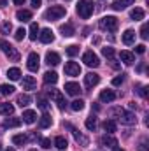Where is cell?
Segmentation results:
<instances>
[{"label":"cell","instance_id":"2e32d148","mask_svg":"<svg viewBox=\"0 0 149 151\" xmlns=\"http://www.w3.org/2000/svg\"><path fill=\"white\" fill-rule=\"evenodd\" d=\"M16 19H18V21H21V23L30 21V19H32V12H30V11H27V9H19V11L16 12Z\"/></svg>","mask_w":149,"mask_h":151},{"label":"cell","instance_id":"f5cc1de1","mask_svg":"<svg viewBox=\"0 0 149 151\" xmlns=\"http://www.w3.org/2000/svg\"><path fill=\"white\" fill-rule=\"evenodd\" d=\"M5 151H14V150H12V148H7V150H5Z\"/></svg>","mask_w":149,"mask_h":151},{"label":"cell","instance_id":"d590c367","mask_svg":"<svg viewBox=\"0 0 149 151\" xmlns=\"http://www.w3.org/2000/svg\"><path fill=\"white\" fill-rule=\"evenodd\" d=\"M47 106H49V104H47V100H46L42 95H39V97H37V107H39V109H42V111L46 113V111H47Z\"/></svg>","mask_w":149,"mask_h":151},{"label":"cell","instance_id":"b9f144b4","mask_svg":"<svg viewBox=\"0 0 149 151\" xmlns=\"http://www.w3.org/2000/svg\"><path fill=\"white\" fill-rule=\"evenodd\" d=\"M25 35H27V30H25V28H18L16 34H14V39H16V40H23Z\"/></svg>","mask_w":149,"mask_h":151},{"label":"cell","instance_id":"d6a6232c","mask_svg":"<svg viewBox=\"0 0 149 151\" xmlns=\"http://www.w3.org/2000/svg\"><path fill=\"white\" fill-rule=\"evenodd\" d=\"M12 142H14L16 146H23V144L27 142V135H23V134H16V135H12Z\"/></svg>","mask_w":149,"mask_h":151},{"label":"cell","instance_id":"e575fe53","mask_svg":"<svg viewBox=\"0 0 149 151\" xmlns=\"http://www.w3.org/2000/svg\"><path fill=\"white\" fill-rule=\"evenodd\" d=\"M0 93L2 95H11V93H14V86L12 84H0Z\"/></svg>","mask_w":149,"mask_h":151},{"label":"cell","instance_id":"7bdbcfd3","mask_svg":"<svg viewBox=\"0 0 149 151\" xmlns=\"http://www.w3.org/2000/svg\"><path fill=\"white\" fill-rule=\"evenodd\" d=\"M140 37H142V39H148L149 37V34H148V23H144V25H142V28H140Z\"/></svg>","mask_w":149,"mask_h":151},{"label":"cell","instance_id":"7dc6e473","mask_svg":"<svg viewBox=\"0 0 149 151\" xmlns=\"http://www.w3.org/2000/svg\"><path fill=\"white\" fill-rule=\"evenodd\" d=\"M40 4H42V0H32V5H34L35 9H39V7H40Z\"/></svg>","mask_w":149,"mask_h":151},{"label":"cell","instance_id":"52a82bcc","mask_svg":"<svg viewBox=\"0 0 149 151\" xmlns=\"http://www.w3.org/2000/svg\"><path fill=\"white\" fill-rule=\"evenodd\" d=\"M39 65H40V58H39L37 53H30L28 55V60H27V67L30 72H37Z\"/></svg>","mask_w":149,"mask_h":151},{"label":"cell","instance_id":"ab89813d","mask_svg":"<svg viewBox=\"0 0 149 151\" xmlns=\"http://www.w3.org/2000/svg\"><path fill=\"white\" fill-rule=\"evenodd\" d=\"M102 55H104L105 58L112 60V58H114V49H112L111 46H105V47H102Z\"/></svg>","mask_w":149,"mask_h":151},{"label":"cell","instance_id":"cb8c5ba5","mask_svg":"<svg viewBox=\"0 0 149 151\" xmlns=\"http://www.w3.org/2000/svg\"><path fill=\"white\" fill-rule=\"evenodd\" d=\"M21 125V118H9L7 116V119H5V123H4V127L5 128H16V127H19Z\"/></svg>","mask_w":149,"mask_h":151},{"label":"cell","instance_id":"5b68a950","mask_svg":"<svg viewBox=\"0 0 149 151\" xmlns=\"http://www.w3.org/2000/svg\"><path fill=\"white\" fill-rule=\"evenodd\" d=\"M0 49H2V51H4V53L9 56V58H12L14 62H16V60H19V55H18V51H16V49H14V47H12L9 42H5V40H0Z\"/></svg>","mask_w":149,"mask_h":151},{"label":"cell","instance_id":"4dcf8cb0","mask_svg":"<svg viewBox=\"0 0 149 151\" xmlns=\"http://www.w3.org/2000/svg\"><path fill=\"white\" fill-rule=\"evenodd\" d=\"M116 127H117V125H116V121H114V119H105V121H104V130H105L107 134L116 132Z\"/></svg>","mask_w":149,"mask_h":151},{"label":"cell","instance_id":"11a10c76","mask_svg":"<svg viewBox=\"0 0 149 151\" xmlns=\"http://www.w3.org/2000/svg\"><path fill=\"white\" fill-rule=\"evenodd\" d=\"M30 151H35V150H30Z\"/></svg>","mask_w":149,"mask_h":151},{"label":"cell","instance_id":"5bb4252c","mask_svg":"<svg viewBox=\"0 0 149 151\" xmlns=\"http://www.w3.org/2000/svg\"><path fill=\"white\" fill-rule=\"evenodd\" d=\"M46 63H47L49 67H51V65H53V67L58 65V63H60V55L54 53V51H49V53L46 55Z\"/></svg>","mask_w":149,"mask_h":151},{"label":"cell","instance_id":"277c9868","mask_svg":"<svg viewBox=\"0 0 149 151\" xmlns=\"http://www.w3.org/2000/svg\"><path fill=\"white\" fill-rule=\"evenodd\" d=\"M117 25H119V21L114 16H105V18L100 19V28L102 30H107V32H116L117 30Z\"/></svg>","mask_w":149,"mask_h":151},{"label":"cell","instance_id":"7402d4cb","mask_svg":"<svg viewBox=\"0 0 149 151\" xmlns=\"http://www.w3.org/2000/svg\"><path fill=\"white\" fill-rule=\"evenodd\" d=\"M60 32H62V35H63V37H72V35L75 34L74 27H72L70 23H65V25H62V27H60Z\"/></svg>","mask_w":149,"mask_h":151},{"label":"cell","instance_id":"f6af8a7d","mask_svg":"<svg viewBox=\"0 0 149 151\" xmlns=\"http://www.w3.org/2000/svg\"><path fill=\"white\" fill-rule=\"evenodd\" d=\"M123 79H125L123 76H117V77H114V79H112V84H114V86H119V84L123 83Z\"/></svg>","mask_w":149,"mask_h":151},{"label":"cell","instance_id":"484cf974","mask_svg":"<svg viewBox=\"0 0 149 151\" xmlns=\"http://www.w3.org/2000/svg\"><path fill=\"white\" fill-rule=\"evenodd\" d=\"M133 4V0H116L114 4H112V9L114 11H121V9H125V7H128V5H132Z\"/></svg>","mask_w":149,"mask_h":151},{"label":"cell","instance_id":"9f6ffc18","mask_svg":"<svg viewBox=\"0 0 149 151\" xmlns=\"http://www.w3.org/2000/svg\"><path fill=\"white\" fill-rule=\"evenodd\" d=\"M67 2H69V0H67Z\"/></svg>","mask_w":149,"mask_h":151},{"label":"cell","instance_id":"6da1fadb","mask_svg":"<svg viewBox=\"0 0 149 151\" xmlns=\"http://www.w3.org/2000/svg\"><path fill=\"white\" fill-rule=\"evenodd\" d=\"M111 116H117V119H119L123 125H133V123L137 121L135 114L130 113V111H125V109H121V107H114L111 111Z\"/></svg>","mask_w":149,"mask_h":151},{"label":"cell","instance_id":"ac0fdd59","mask_svg":"<svg viewBox=\"0 0 149 151\" xmlns=\"http://www.w3.org/2000/svg\"><path fill=\"white\" fill-rule=\"evenodd\" d=\"M23 121L25 123H28V125H32V123H35V119H37V113L35 111H32V109H27L25 113H23Z\"/></svg>","mask_w":149,"mask_h":151},{"label":"cell","instance_id":"d6986e66","mask_svg":"<svg viewBox=\"0 0 149 151\" xmlns=\"http://www.w3.org/2000/svg\"><path fill=\"white\" fill-rule=\"evenodd\" d=\"M144 16H146V12H144V9H140V7H135V9L130 11V18H132L133 21H140V19H144Z\"/></svg>","mask_w":149,"mask_h":151},{"label":"cell","instance_id":"74e56055","mask_svg":"<svg viewBox=\"0 0 149 151\" xmlns=\"http://www.w3.org/2000/svg\"><path fill=\"white\" fill-rule=\"evenodd\" d=\"M12 30V25L9 23V21H4L2 25H0V34H4V35H7L9 32Z\"/></svg>","mask_w":149,"mask_h":151},{"label":"cell","instance_id":"f546056e","mask_svg":"<svg viewBox=\"0 0 149 151\" xmlns=\"http://www.w3.org/2000/svg\"><path fill=\"white\" fill-rule=\"evenodd\" d=\"M7 77H9L11 81H18V79L21 77V70H19L18 67H12V69L7 70Z\"/></svg>","mask_w":149,"mask_h":151},{"label":"cell","instance_id":"3957f363","mask_svg":"<svg viewBox=\"0 0 149 151\" xmlns=\"http://www.w3.org/2000/svg\"><path fill=\"white\" fill-rule=\"evenodd\" d=\"M77 14L82 19H88L93 14V0H79V4H77Z\"/></svg>","mask_w":149,"mask_h":151},{"label":"cell","instance_id":"f907efd6","mask_svg":"<svg viewBox=\"0 0 149 151\" xmlns=\"http://www.w3.org/2000/svg\"><path fill=\"white\" fill-rule=\"evenodd\" d=\"M7 5V0H0V7H5Z\"/></svg>","mask_w":149,"mask_h":151},{"label":"cell","instance_id":"8992f818","mask_svg":"<svg viewBox=\"0 0 149 151\" xmlns=\"http://www.w3.org/2000/svg\"><path fill=\"white\" fill-rule=\"evenodd\" d=\"M82 62H84L88 67H98V65H100V60H98V56H97L93 51H86V53L82 55Z\"/></svg>","mask_w":149,"mask_h":151},{"label":"cell","instance_id":"836d02e7","mask_svg":"<svg viewBox=\"0 0 149 151\" xmlns=\"http://www.w3.org/2000/svg\"><path fill=\"white\" fill-rule=\"evenodd\" d=\"M39 35V25L37 23H32L30 25V30H28V37L32 39V40H35Z\"/></svg>","mask_w":149,"mask_h":151},{"label":"cell","instance_id":"bcb514c9","mask_svg":"<svg viewBox=\"0 0 149 151\" xmlns=\"http://www.w3.org/2000/svg\"><path fill=\"white\" fill-rule=\"evenodd\" d=\"M135 51H137L139 55H144V51H146V46H144V44H139V46H135Z\"/></svg>","mask_w":149,"mask_h":151},{"label":"cell","instance_id":"816d5d0a","mask_svg":"<svg viewBox=\"0 0 149 151\" xmlns=\"http://www.w3.org/2000/svg\"><path fill=\"white\" fill-rule=\"evenodd\" d=\"M112 151H125V150H123V148H117V146H116V148H112Z\"/></svg>","mask_w":149,"mask_h":151},{"label":"cell","instance_id":"9c48e42d","mask_svg":"<svg viewBox=\"0 0 149 151\" xmlns=\"http://www.w3.org/2000/svg\"><path fill=\"white\" fill-rule=\"evenodd\" d=\"M65 74L70 76V77L79 76L81 74V65L75 63V62H67V63H65Z\"/></svg>","mask_w":149,"mask_h":151},{"label":"cell","instance_id":"603a6c76","mask_svg":"<svg viewBox=\"0 0 149 151\" xmlns=\"http://www.w3.org/2000/svg\"><path fill=\"white\" fill-rule=\"evenodd\" d=\"M30 102H32L30 95H27V93H21V95H18V100H16V104H18L19 107H27V106H30Z\"/></svg>","mask_w":149,"mask_h":151},{"label":"cell","instance_id":"e0dca14e","mask_svg":"<svg viewBox=\"0 0 149 151\" xmlns=\"http://www.w3.org/2000/svg\"><path fill=\"white\" fill-rule=\"evenodd\" d=\"M119 58H121V62H123L125 65H132V63L135 62V55H133V53H130V51H121Z\"/></svg>","mask_w":149,"mask_h":151},{"label":"cell","instance_id":"d4e9b609","mask_svg":"<svg viewBox=\"0 0 149 151\" xmlns=\"http://www.w3.org/2000/svg\"><path fill=\"white\" fill-rule=\"evenodd\" d=\"M133 42H135V32H133V30H126V32L123 34V44L132 46Z\"/></svg>","mask_w":149,"mask_h":151},{"label":"cell","instance_id":"7c38bea8","mask_svg":"<svg viewBox=\"0 0 149 151\" xmlns=\"http://www.w3.org/2000/svg\"><path fill=\"white\" fill-rule=\"evenodd\" d=\"M39 40L44 42V44H49V42L54 40V34H53L49 28H44V30H40V34H39Z\"/></svg>","mask_w":149,"mask_h":151},{"label":"cell","instance_id":"9a60e30c","mask_svg":"<svg viewBox=\"0 0 149 151\" xmlns=\"http://www.w3.org/2000/svg\"><path fill=\"white\" fill-rule=\"evenodd\" d=\"M37 86V81L34 76H25L23 77V90H35Z\"/></svg>","mask_w":149,"mask_h":151},{"label":"cell","instance_id":"ee69618b","mask_svg":"<svg viewBox=\"0 0 149 151\" xmlns=\"http://www.w3.org/2000/svg\"><path fill=\"white\" fill-rule=\"evenodd\" d=\"M40 146L44 150H49L51 148V139H40Z\"/></svg>","mask_w":149,"mask_h":151},{"label":"cell","instance_id":"f1b7e54d","mask_svg":"<svg viewBox=\"0 0 149 151\" xmlns=\"http://www.w3.org/2000/svg\"><path fill=\"white\" fill-rule=\"evenodd\" d=\"M56 81H58V74H56V72L49 70V72L44 74V83H46V84H56Z\"/></svg>","mask_w":149,"mask_h":151},{"label":"cell","instance_id":"8fae6325","mask_svg":"<svg viewBox=\"0 0 149 151\" xmlns=\"http://www.w3.org/2000/svg\"><path fill=\"white\" fill-rule=\"evenodd\" d=\"M100 144L104 148H116L117 146V139L112 135V134H105L102 139H100Z\"/></svg>","mask_w":149,"mask_h":151},{"label":"cell","instance_id":"db71d44e","mask_svg":"<svg viewBox=\"0 0 149 151\" xmlns=\"http://www.w3.org/2000/svg\"><path fill=\"white\" fill-rule=\"evenodd\" d=\"M0 151H2V144H0Z\"/></svg>","mask_w":149,"mask_h":151},{"label":"cell","instance_id":"30bf717a","mask_svg":"<svg viewBox=\"0 0 149 151\" xmlns=\"http://www.w3.org/2000/svg\"><path fill=\"white\" fill-rule=\"evenodd\" d=\"M100 83V76L95 74V72H90V74L84 76V84H86V88H93V86H97Z\"/></svg>","mask_w":149,"mask_h":151},{"label":"cell","instance_id":"f35d334b","mask_svg":"<svg viewBox=\"0 0 149 151\" xmlns=\"http://www.w3.org/2000/svg\"><path fill=\"white\" fill-rule=\"evenodd\" d=\"M86 128H88V130H95V128H97V118H95V116H90V118L86 119Z\"/></svg>","mask_w":149,"mask_h":151},{"label":"cell","instance_id":"83f0119b","mask_svg":"<svg viewBox=\"0 0 149 151\" xmlns=\"http://www.w3.org/2000/svg\"><path fill=\"white\" fill-rule=\"evenodd\" d=\"M51 123H53V119H51V116L47 113H44L40 116V119H39V127L40 128H47V127H51Z\"/></svg>","mask_w":149,"mask_h":151},{"label":"cell","instance_id":"8d00e7d4","mask_svg":"<svg viewBox=\"0 0 149 151\" xmlns=\"http://www.w3.org/2000/svg\"><path fill=\"white\" fill-rule=\"evenodd\" d=\"M70 109L75 111V113H77V111H82V109H84V102H82L81 99H79V100H74V102H70Z\"/></svg>","mask_w":149,"mask_h":151},{"label":"cell","instance_id":"4316f807","mask_svg":"<svg viewBox=\"0 0 149 151\" xmlns=\"http://www.w3.org/2000/svg\"><path fill=\"white\" fill-rule=\"evenodd\" d=\"M116 99V93L112 91V90H104L102 93H100V100L102 102H112Z\"/></svg>","mask_w":149,"mask_h":151},{"label":"cell","instance_id":"ba28073f","mask_svg":"<svg viewBox=\"0 0 149 151\" xmlns=\"http://www.w3.org/2000/svg\"><path fill=\"white\" fill-rule=\"evenodd\" d=\"M47 93H49V97L56 102V106H58L60 109H65V104H67V102H65V99H63V95H62L60 90H49Z\"/></svg>","mask_w":149,"mask_h":151},{"label":"cell","instance_id":"c3c4849f","mask_svg":"<svg viewBox=\"0 0 149 151\" xmlns=\"http://www.w3.org/2000/svg\"><path fill=\"white\" fill-rule=\"evenodd\" d=\"M140 95H142V97H148V88H146V86L140 88Z\"/></svg>","mask_w":149,"mask_h":151},{"label":"cell","instance_id":"7a4b0ae2","mask_svg":"<svg viewBox=\"0 0 149 151\" xmlns=\"http://www.w3.org/2000/svg\"><path fill=\"white\" fill-rule=\"evenodd\" d=\"M65 14H67V9H65L63 5H51V7L46 11L44 18H46L47 21H54V19H60V18H63Z\"/></svg>","mask_w":149,"mask_h":151},{"label":"cell","instance_id":"60d3db41","mask_svg":"<svg viewBox=\"0 0 149 151\" xmlns=\"http://www.w3.org/2000/svg\"><path fill=\"white\" fill-rule=\"evenodd\" d=\"M67 55H69L70 58H74L75 55H79V46H69V47H67Z\"/></svg>","mask_w":149,"mask_h":151},{"label":"cell","instance_id":"1f68e13d","mask_svg":"<svg viewBox=\"0 0 149 151\" xmlns=\"http://www.w3.org/2000/svg\"><path fill=\"white\" fill-rule=\"evenodd\" d=\"M54 146H56V148H58V150H67V146H69V144H67V139H65V137H62V135H58V137H56V139H54Z\"/></svg>","mask_w":149,"mask_h":151},{"label":"cell","instance_id":"44dd1931","mask_svg":"<svg viewBox=\"0 0 149 151\" xmlns=\"http://www.w3.org/2000/svg\"><path fill=\"white\" fill-rule=\"evenodd\" d=\"M12 113H14V106L12 104H9V102L0 104V114L2 116H12Z\"/></svg>","mask_w":149,"mask_h":151},{"label":"cell","instance_id":"681fc988","mask_svg":"<svg viewBox=\"0 0 149 151\" xmlns=\"http://www.w3.org/2000/svg\"><path fill=\"white\" fill-rule=\"evenodd\" d=\"M12 2H14L16 5H23V4H25V0H12Z\"/></svg>","mask_w":149,"mask_h":151},{"label":"cell","instance_id":"ffe728a7","mask_svg":"<svg viewBox=\"0 0 149 151\" xmlns=\"http://www.w3.org/2000/svg\"><path fill=\"white\" fill-rule=\"evenodd\" d=\"M65 91H67V93H69V95H79V93H81V86H79V84H77V83H67V84H65Z\"/></svg>","mask_w":149,"mask_h":151},{"label":"cell","instance_id":"4fadbf2b","mask_svg":"<svg viewBox=\"0 0 149 151\" xmlns=\"http://www.w3.org/2000/svg\"><path fill=\"white\" fill-rule=\"evenodd\" d=\"M65 127L72 130V134H74V139L77 141V142H79V144H81V146H88V139H86V137H84L82 134H79V130H75V128L72 127V125H70V123H67Z\"/></svg>","mask_w":149,"mask_h":151}]
</instances>
